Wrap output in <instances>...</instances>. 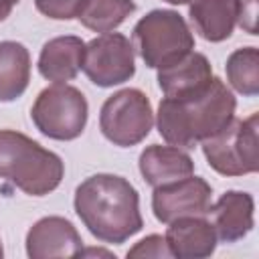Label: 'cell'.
<instances>
[{
	"label": "cell",
	"instance_id": "cell-21",
	"mask_svg": "<svg viewBox=\"0 0 259 259\" xmlns=\"http://www.w3.org/2000/svg\"><path fill=\"white\" fill-rule=\"evenodd\" d=\"M127 257H172V255H170V249H168L164 237L150 235V237L138 241L136 247H132L127 251Z\"/></svg>",
	"mask_w": 259,
	"mask_h": 259
},
{
	"label": "cell",
	"instance_id": "cell-5",
	"mask_svg": "<svg viewBox=\"0 0 259 259\" xmlns=\"http://www.w3.org/2000/svg\"><path fill=\"white\" fill-rule=\"evenodd\" d=\"M259 113L245 119H231L221 132L202 142V152L210 168L223 176H243L259 170L257 156Z\"/></svg>",
	"mask_w": 259,
	"mask_h": 259
},
{
	"label": "cell",
	"instance_id": "cell-11",
	"mask_svg": "<svg viewBox=\"0 0 259 259\" xmlns=\"http://www.w3.org/2000/svg\"><path fill=\"white\" fill-rule=\"evenodd\" d=\"M168 225L164 239L172 257L200 259L214 253L217 233L212 223L204 217H180Z\"/></svg>",
	"mask_w": 259,
	"mask_h": 259
},
{
	"label": "cell",
	"instance_id": "cell-16",
	"mask_svg": "<svg viewBox=\"0 0 259 259\" xmlns=\"http://www.w3.org/2000/svg\"><path fill=\"white\" fill-rule=\"evenodd\" d=\"M188 14L204 40L221 42L233 34L239 16V0H192Z\"/></svg>",
	"mask_w": 259,
	"mask_h": 259
},
{
	"label": "cell",
	"instance_id": "cell-18",
	"mask_svg": "<svg viewBox=\"0 0 259 259\" xmlns=\"http://www.w3.org/2000/svg\"><path fill=\"white\" fill-rule=\"evenodd\" d=\"M134 10L136 4L132 0H87L79 20L89 30L109 32L119 26Z\"/></svg>",
	"mask_w": 259,
	"mask_h": 259
},
{
	"label": "cell",
	"instance_id": "cell-13",
	"mask_svg": "<svg viewBox=\"0 0 259 259\" xmlns=\"http://www.w3.org/2000/svg\"><path fill=\"white\" fill-rule=\"evenodd\" d=\"M253 210H255V204L251 194L239 192V190L225 192L208 208L217 239L225 243H235L243 239L253 229Z\"/></svg>",
	"mask_w": 259,
	"mask_h": 259
},
{
	"label": "cell",
	"instance_id": "cell-6",
	"mask_svg": "<svg viewBox=\"0 0 259 259\" xmlns=\"http://www.w3.org/2000/svg\"><path fill=\"white\" fill-rule=\"evenodd\" d=\"M87 111V99L77 87L55 83L38 93L30 109V117L40 134L67 142L83 134Z\"/></svg>",
	"mask_w": 259,
	"mask_h": 259
},
{
	"label": "cell",
	"instance_id": "cell-19",
	"mask_svg": "<svg viewBox=\"0 0 259 259\" xmlns=\"http://www.w3.org/2000/svg\"><path fill=\"white\" fill-rule=\"evenodd\" d=\"M227 79L235 91L253 97L259 93V51L255 47L237 49L227 59Z\"/></svg>",
	"mask_w": 259,
	"mask_h": 259
},
{
	"label": "cell",
	"instance_id": "cell-24",
	"mask_svg": "<svg viewBox=\"0 0 259 259\" xmlns=\"http://www.w3.org/2000/svg\"><path fill=\"white\" fill-rule=\"evenodd\" d=\"M164 2H170V4H186L190 0H164Z\"/></svg>",
	"mask_w": 259,
	"mask_h": 259
},
{
	"label": "cell",
	"instance_id": "cell-2",
	"mask_svg": "<svg viewBox=\"0 0 259 259\" xmlns=\"http://www.w3.org/2000/svg\"><path fill=\"white\" fill-rule=\"evenodd\" d=\"M237 101L223 79L212 77L198 95L164 97L158 107V132L176 148H194L198 142L221 132L235 117Z\"/></svg>",
	"mask_w": 259,
	"mask_h": 259
},
{
	"label": "cell",
	"instance_id": "cell-4",
	"mask_svg": "<svg viewBox=\"0 0 259 259\" xmlns=\"http://www.w3.org/2000/svg\"><path fill=\"white\" fill-rule=\"evenodd\" d=\"M134 42L152 69H164L184 59L194 49L186 20L174 10H152L134 26Z\"/></svg>",
	"mask_w": 259,
	"mask_h": 259
},
{
	"label": "cell",
	"instance_id": "cell-22",
	"mask_svg": "<svg viewBox=\"0 0 259 259\" xmlns=\"http://www.w3.org/2000/svg\"><path fill=\"white\" fill-rule=\"evenodd\" d=\"M237 20L249 34H257V0H239Z\"/></svg>",
	"mask_w": 259,
	"mask_h": 259
},
{
	"label": "cell",
	"instance_id": "cell-8",
	"mask_svg": "<svg viewBox=\"0 0 259 259\" xmlns=\"http://www.w3.org/2000/svg\"><path fill=\"white\" fill-rule=\"evenodd\" d=\"M83 71L97 87H113L136 73L134 47L119 32H105L85 45Z\"/></svg>",
	"mask_w": 259,
	"mask_h": 259
},
{
	"label": "cell",
	"instance_id": "cell-14",
	"mask_svg": "<svg viewBox=\"0 0 259 259\" xmlns=\"http://www.w3.org/2000/svg\"><path fill=\"white\" fill-rule=\"evenodd\" d=\"M85 42L79 36H57L45 42L38 57V71L53 83H65L83 69Z\"/></svg>",
	"mask_w": 259,
	"mask_h": 259
},
{
	"label": "cell",
	"instance_id": "cell-9",
	"mask_svg": "<svg viewBox=\"0 0 259 259\" xmlns=\"http://www.w3.org/2000/svg\"><path fill=\"white\" fill-rule=\"evenodd\" d=\"M212 198L210 184L200 176H186L154 188L152 210L160 223H172L180 217L208 214Z\"/></svg>",
	"mask_w": 259,
	"mask_h": 259
},
{
	"label": "cell",
	"instance_id": "cell-15",
	"mask_svg": "<svg viewBox=\"0 0 259 259\" xmlns=\"http://www.w3.org/2000/svg\"><path fill=\"white\" fill-rule=\"evenodd\" d=\"M140 172L150 186H162L194 172L192 158L176 146H148L140 154Z\"/></svg>",
	"mask_w": 259,
	"mask_h": 259
},
{
	"label": "cell",
	"instance_id": "cell-12",
	"mask_svg": "<svg viewBox=\"0 0 259 259\" xmlns=\"http://www.w3.org/2000/svg\"><path fill=\"white\" fill-rule=\"evenodd\" d=\"M212 81V69L204 55L188 53L178 63L158 69V85L166 97H190L204 91Z\"/></svg>",
	"mask_w": 259,
	"mask_h": 259
},
{
	"label": "cell",
	"instance_id": "cell-25",
	"mask_svg": "<svg viewBox=\"0 0 259 259\" xmlns=\"http://www.w3.org/2000/svg\"><path fill=\"white\" fill-rule=\"evenodd\" d=\"M4 255V249H2V243H0V257Z\"/></svg>",
	"mask_w": 259,
	"mask_h": 259
},
{
	"label": "cell",
	"instance_id": "cell-3",
	"mask_svg": "<svg viewBox=\"0 0 259 259\" xmlns=\"http://www.w3.org/2000/svg\"><path fill=\"white\" fill-rule=\"evenodd\" d=\"M65 174L63 160L14 130H0V178L30 196L53 192Z\"/></svg>",
	"mask_w": 259,
	"mask_h": 259
},
{
	"label": "cell",
	"instance_id": "cell-7",
	"mask_svg": "<svg viewBox=\"0 0 259 259\" xmlns=\"http://www.w3.org/2000/svg\"><path fill=\"white\" fill-rule=\"evenodd\" d=\"M154 113L150 99L140 89H121L105 99L99 113V127L103 136L119 146L140 144L152 130Z\"/></svg>",
	"mask_w": 259,
	"mask_h": 259
},
{
	"label": "cell",
	"instance_id": "cell-17",
	"mask_svg": "<svg viewBox=\"0 0 259 259\" xmlns=\"http://www.w3.org/2000/svg\"><path fill=\"white\" fill-rule=\"evenodd\" d=\"M30 81L28 49L16 40L0 42V101L18 99Z\"/></svg>",
	"mask_w": 259,
	"mask_h": 259
},
{
	"label": "cell",
	"instance_id": "cell-10",
	"mask_svg": "<svg viewBox=\"0 0 259 259\" xmlns=\"http://www.w3.org/2000/svg\"><path fill=\"white\" fill-rule=\"evenodd\" d=\"M83 241L71 221L63 217H45L36 221L26 235V253L32 259L77 257Z\"/></svg>",
	"mask_w": 259,
	"mask_h": 259
},
{
	"label": "cell",
	"instance_id": "cell-23",
	"mask_svg": "<svg viewBox=\"0 0 259 259\" xmlns=\"http://www.w3.org/2000/svg\"><path fill=\"white\" fill-rule=\"evenodd\" d=\"M16 2H18V0H0V22L12 12V8H14Z\"/></svg>",
	"mask_w": 259,
	"mask_h": 259
},
{
	"label": "cell",
	"instance_id": "cell-20",
	"mask_svg": "<svg viewBox=\"0 0 259 259\" xmlns=\"http://www.w3.org/2000/svg\"><path fill=\"white\" fill-rule=\"evenodd\" d=\"M36 10L55 20H71L79 18L87 0H34Z\"/></svg>",
	"mask_w": 259,
	"mask_h": 259
},
{
	"label": "cell",
	"instance_id": "cell-1",
	"mask_svg": "<svg viewBox=\"0 0 259 259\" xmlns=\"http://www.w3.org/2000/svg\"><path fill=\"white\" fill-rule=\"evenodd\" d=\"M75 212L103 243H123L144 227L138 190L115 174L83 180L75 190Z\"/></svg>",
	"mask_w": 259,
	"mask_h": 259
}]
</instances>
